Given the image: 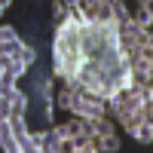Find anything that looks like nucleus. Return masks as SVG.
I'll use <instances>...</instances> for the list:
<instances>
[{"label": "nucleus", "instance_id": "5", "mask_svg": "<svg viewBox=\"0 0 153 153\" xmlns=\"http://www.w3.org/2000/svg\"><path fill=\"white\" fill-rule=\"evenodd\" d=\"M132 135H135L141 144H150V141H153V129H150V123H138L135 129H132Z\"/></svg>", "mask_w": 153, "mask_h": 153}, {"label": "nucleus", "instance_id": "10", "mask_svg": "<svg viewBox=\"0 0 153 153\" xmlns=\"http://www.w3.org/2000/svg\"><path fill=\"white\" fill-rule=\"evenodd\" d=\"M6 6H9V3H3V0H0V16H3V12H6Z\"/></svg>", "mask_w": 153, "mask_h": 153}, {"label": "nucleus", "instance_id": "7", "mask_svg": "<svg viewBox=\"0 0 153 153\" xmlns=\"http://www.w3.org/2000/svg\"><path fill=\"white\" fill-rule=\"evenodd\" d=\"M95 132H98V135H110V132H113L110 120H107V117H95Z\"/></svg>", "mask_w": 153, "mask_h": 153}, {"label": "nucleus", "instance_id": "3", "mask_svg": "<svg viewBox=\"0 0 153 153\" xmlns=\"http://www.w3.org/2000/svg\"><path fill=\"white\" fill-rule=\"evenodd\" d=\"M150 19H153V9H150V3H141V6H138V16L132 19L135 25H138V28H150Z\"/></svg>", "mask_w": 153, "mask_h": 153}, {"label": "nucleus", "instance_id": "8", "mask_svg": "<svg viewBox=\"0 0 153 153\" xmlns=\"http://www.w3.org/2000/svg\"><path fill=\"white\" fill-rule=\"evenodd\" d=\"M16 40H19L16 28H9V25H6V28H0V46H3V43H16Z\"/></svg>", "mask_w": 153, "mask_h": 153}, {"label": "nucleus", "instance_id": "9", "mask_svg": "<svg viewBox=\"0 0 153 153\" xmlns=\"http://www.w3.org/2000/svg\"><path fill=\"white\" fill-rule=\"evenodd\" d=\"M71 101H74V92H71V89H65V92L58 95V104H61V107H71Z\"/></svg>", "mask_w": 153, "mask_h": 153}, {"label": "nucleus", "instance_id": "1", "mask_svg": "<svg viewBox=\"0 0 153 153\" xmlns=\"http://www.w3.org/2000/svg\"><path fill=\"white\" fill-rule=\"evenodd\" d=\"M68 110H74L76 117H104V101H98L92 95H74Z\"/></svg>", "mask_w": 153, "mask_h": 153}, {"label": "nucleus", "instance_id": "2", "mask_svg": "<svg viewBox=\"0 0 153 153\" xmlns=\"http://www.w3.org/2000/svg\"><path fill=\"white\" fill-rule=\"evenodd\" d=\"M0 147H3L6 153H19V144H16V135H12L9 123L0 120Z\"/></svg>", "mask_w": 153, "mask_h": 153}, {"label": "nucleus", "instance_id": "4", "mask_svg": "<svg viewBox=\"0 0 153 153\" xmlns=\"http://www.w3.org/2000/svg\"><path fill=\"white\" fill-rule=\"evenodd\" d=\"M61 144H65V141H61V135L52 129V132H46V138H43V153L49 150V153H58L61 150Z\"/></svg>", "mask_w": 153, "mask_h": 153}, {"label": "nucleus", "instance_id": "6", "mask_svg": "<svg viewBox=\"0 0 153 153\" xmlns=\"http://www.w3.org/2000/svg\"><path fill=\"white\" fill-rule=\"evenodd\" d=\"M98 147L107 150V153H113V150H120V138L113 135V132H110V135H101V138H98Z\"/></svg>", "mask_w": 153, "mask_h": 153}]
</instances>
